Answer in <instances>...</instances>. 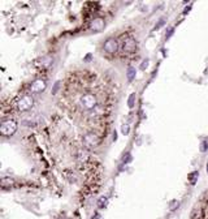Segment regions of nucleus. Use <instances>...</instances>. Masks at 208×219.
I'll list each match as a JSON object with an SVG mask.
<instances>
[{
	"label": "nucleus",
	"mask_w": 208,
	"mask_h": 219,
	"mask_svg": "<svg viewBox=\"0 0 208 219\" xmlns=\"http://www.w3.org/2000/svg\"><path fill=\"white\" fill-rule=\"evenodd\" d=\"M98 97L95 94L92 93H84L82 95L79 97V106L82 107L83 110L86 111H92V110H96L98 107Z\"/></svg>",
	"instance_id": "nucleus-1"
},
{
	"label": "nucleus",
	"mask_w": 208,
	"mask_h": 219,
	"mask_svg": "<svg viewBox=\"0 0 208 219\" xmlns=\"http://www.w3.org/2000/svg\"><path fill=\"white\" fill-rule=\"evenodd\" d=\"M17 122L13 119H6L3 120L1 124H0V133L4 137H11L16 133L17 130Z\"/></svg>",
	"instance_id": "nucleus-2"
},
{
	"label": "nucleus",
	"mask_w": 208,
	"mask_h": 219,
	"mask_svg": "<svg viewBox=\"0 0 208 219\" xmlns=\"http://www.w3.org/2000/svg\"><path fill=\"white\" fill-rule=\"evenodd\" d=\"M34 106V98L30 94H26V95L21 97L16 103V108L20 112H26V111L31 110V107Z\"/></svg>",
	"instance_id": "nucleus-3"
},
{
	"label": "nucleus",
	"mask_w": 208,
	"mask_h": 219,
	"mask_svg": "<svg viewBox=\"0 0 208 219\" xmlns=\"http://www.w3.org/2000/svg\"><path fill=\"white\" fill-rule=\"evenodd\" d=\"M83 143H84L86 148L94 149V148H96V146L100 145V138H99V136H98L96 133L87 132L86 135L83 136Z\"/></svg>",
	"instance_id": "nucleus-4"
},
{
	"label": "nucleus",
	"mask_w": 208,
	"mask_h": 219,
	"mask_svg": "<svg viewBox=\"0 0 208 219\" xmlns=\"http://www.w3.org/2000/svg\"><path fill=\"white\" fill-rule=\"evenodd\" d=\"M46 87H47V82H46V80H43V78H37V80H34L30 84V86H29V91H30L31 94H38V93L44 91Z\"/></svg>",
	"instance_id": "nucleus-5"
},
{
	"label": "nucleus",
	"mask_w": 208,
	"mask_h": 219,
	"mask_svg": "<svg viewBox=\"0 0 208 219\" xmlns=\"http://www.w3.org/2000/svg\"><path fill=\"white\" fill-rule=\"evenodd\" d=\"M103 48H104V51H105L107 54H109V55L116 54V52L118 51V48H120L118 41L115 39V38H108L105 42H104Z\"/></svg>",
	"instance_id": "nucleus-6"
},
{
	"label": "nucleus",
	"mask_w": 208,
	"mask_h": 219,
	"mask_svg": "<svg viewBox=\"0 0 208 219\" xmlns=\"http://www.w3.org/2000/svg\"><path fill=\"white\" fill-rule=\"evenodd\" d=\"M121 47H122L124 52H126V54H131V52H134L136 50V41H135V38L126 37L122 41V46H121Z\"/></svg>",
	"instance_id": "nucleus-7"
},
{
	"label": "nucleus",
	"mask_w": 208,
	"mask_h": 219,
	"mask_svg": "<svg viewBox=\"0 0 208 219\" xmlns=\"http://www.w3.org/2000/svg\"><path fill=\"white\" fill-rule=\"evenodd\" d=\"M104 26H105V21L102 18V17H95L91 21L90 24V29L94 31H100L104 29Z\"/></svg>",
	"instance_id": "nucleus-8"
},
{
	"label": "nucleus",
	"mask_w": 208,
	"mask_h": 219,
	"mask_svg": "<svg viewBox=\"0 0 208 219\" xmlns=\"http://www.w3.org/2000/svg\"><path fill=\"white\" fill-rule=\"evenodd\" d=\"M77 159H78V162H81V163L89 162L90 161V153L87 151V150H84V149L78 150V151H77Z\"/></svg>",
	"instance_id": "nucleus-9"
},
{
	"label": "nucleus",
	"mask_w": 208,
	"mask_h": 219,
	"mask_svg": "<svg viewBox=\"0 0 208 219\" xmlns=\"http://www.w3.org/2000/svg\"><path fill=\"white\" fill-rule=\"evenodd\" d=\"M14 180L13 179H11V178H3L1 179V187H3V189H5V188H12L13 185H14Z\"/></svg>",
	"instance_id": "nucleus-10"
},
{
	"label": "nucleus",
	"mask_w": 208,
	"mask_h": 219,
	"mask_svg": "<svg viewBox=\"0 0 208 219\" xmlns=\"http://www.w3.org/2000/svg\"><path fill=\"white\" fill-rule=\"evenodd\" d=\"M107 205H108V197L102 196V197L98 200V207H99V209H104V207H107Z\"/></svg>",
	"instance_id": "nucleus-11"
},
{
	"label": "nucleus",
	"mask_w": 208,
	"mask_h": 219,
	"mask_svg": "<svg viewBox=\"0 0 208 219\" xmlns=\"http://www.w3.org/2000/svg\"><path fill=\"white\" fill-rule=\"evenodd\" d=\"M198 178H199V172H198V171L191 172V174L187 176V179H188V181H190V184H191V185H194L195 183H196Z\"/></svg>",
	"instance_id": "nucleus-12"
},
{
	"label": "nucleus",
	"mask_w": 208,
	"mask_h": 219,
	"mask_svg": "<svg viewBox=\"0 0 208 219\" xmlns=\"http://www.w3.org/2000/svg\"><path fill=\"white\" fill-rule=\"evenodd\" d=\"M126 74H128V78H129V81L134 80V78H135V74H136V71H135V68L130 67L129 69H128V72H126Z\"/></svg>",
	"instance_id": "nucleus-13"
},
{
	"label": "nucleus",
	"mask_w": 208,
	"mask_h": 219,
	"mask_svg": "<svg viewBox=\"0 0 208 219\" xmlns=\"http://www.w3.org/2000/svg\"><path fill=\"white\" fill-rule=\"evenodd\" d=\"M121 133L124 136H128L129 133H130V127H129V124H122L121 125Z\"/></svg>",
	"instance_id": "nucleus-14"
},
{
	"label": "nucleus",
	"mask_w": 208,
	"mask_h": 219,
	"mask_svg": "<svg viewBox=\"0 0 208 219\" xmlns=\"http://www.w3.org/2000/svg\"><path fill=\"white\" fill-rule=\"evenodd\" d=\"M134 100H135V93H133V94H130L129 100H128V106L130 107V108L134 106Z\"/></svg>",
	"instance_id": "nucleus-15"
},
{
	"label": "nucleus",
	"mask_w": 208,
	"mask_h": 219,
	"mask_svg": "<svg viewBox=\"0 0 208 219\" xmlns=\"http://www.w3.org/2000/svg\"><path fill=\"white\" fill-rule=\"evenodd\" d=\"M178 206H180V201H176L174 200V201L170 202V205H169V210H174V209L178 207Z\"/></svg>",
	"instance_id": "nucleus-16"
},
{
	"label": "nucleus",
	"mask_w": 208,
	"mask_h": 219,
	"mask_svg": "<svg viewBox=\"0 0 208 219\" xmlns=\"http://www.w3.org/2000/svg\"><path fill=\"white\" fill-rule=\"evenodd\" d=\"M207 149H208V141H202V143H200V151L204 153Z\"/></svg>",
	"instance_id": "nucleus-17"
},
{
	"label": "nucleus",
	"mask_w": 208,
	"mask_h": 219,
	"mask_svg": "<svg viewBox=\"0 0 208 219\" xmlns=\"http://www.w3.org/2000/svg\"><path fill=\"white\" fill-rule=\"evenodd\" d=\"M60 85H61V81H56V84H55V86H53V90H52V94H56L57 93Z\"/></svg>",
	"instance_id": "nucleus-18"
},
{
	"label": "nucleus",
	"mask_w": 208,
	"mask_h": 219,
	"mask_svg": "<svg viewBox=\"0 0 208 219\" xmlns=\"http://www.w3.org/2000/svg\"><path fill=\"white\" fill-rule=\"evenodd\" d=\"M148 61H150L148 59H146V60L143 61V63H142V65H141V68H142V69H146V68H147V65H148Z\"/></svg>",
	"instance_id": "nucleus-19"
},
{
	"label": "nucleus",
	"mask_w": 208,
	"mask_h": 219,
	"mask_svg": "<svg viewBox=\"0 0 208 219\" xmlns=\"http://www.w3.org/2000/svg\"><path fill=\"white\" fill-rule=\"evenodd\" d=\"M173 34V28H169L168 29V31H167V39H169L170 38V35Z\"/></svg>",
	"instance_id": "nucleus-20"
},
{
	"label": "nucleus",
	"mask_w": 208,
	"mask_h": 219,
	"mask_svg": "<svg viewBox=\"0 0 208 219\" xmlns=\"http://www.w3.org/2000/svg\"><path fill=\"white\" fill-rule=\"evenodd\" d=\"M162 22H164V20H160V21H159V22H157V24H156V25H155V29H159V28H160V25L162 24Z\"/></svg>",
	"instance_id": "nucleus-21"
},
{
	"label": "nucleus",
	"mask_w": 208,
	"mask_h": 219,
	"mask_svg": "<svg viewBox=\"0 0 208 219\" xmlns=\"http://www.w3.org/2000/svg\"><path fill=\"white\" fill-rule=\"evenodd\" d=\"M207 171H208V164H207Z\"/></svg>",
	"instance_id": "nucleus-22"
}]
</instances>
